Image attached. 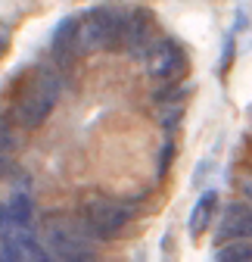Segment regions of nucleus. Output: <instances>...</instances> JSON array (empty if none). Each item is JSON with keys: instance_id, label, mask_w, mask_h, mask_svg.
I'll return each mask as SVG.
<instances>
[{"instance_id": "f257e3e1", "label": "nucleus", "mask_w": 252, "mask_h": 262, "mask_svg": "<svg viewBox=\"0 0 252 262\" xmlns=\"http://www.w3.org/2000/svg\"><path fill=\"white\" fill-rule=\"evenodd\" d=\"M59 91H62V78L59 72H53L50 66H38L31 69V75L22 81V91L16 97V119L22 128H38L50 110L59 100Z\"/></svg>"}, {"instance_id": "f03ea898", "label": "nucleus", "mask_w": 252, "mask_h": 262, "mask_svg": "<svg viewBox=\"0 0 252 262\" xmlns=\"http://www.w3.org/2000/svg\"><path fill=\"white\" fill-rule=\"evenodd\" d=\"M131 10L93 7L81 16V50H115L128 38Z\"/></svg>"}, {"instance_id": "7ed1b4c3", "label": "nucleus", "mask_w": 252, "mask_h": 262, "mask_svg": "<svg viewBox=\"0 0 252 262\" xmlns=\"http://www.w3.org/2000/svg\"><path fill=\"white\" fill-rule=\"evenodd\" d=\"M146 75L165 84L181 81L187 75V53L171 38H159L146 53Z\"/></svg>"}, {"instance_id": "20e7f679", "label": "nucleus", "mask_w": 252, "mask_h": 262, "mask_svg": "<svg viewBox=\"0 0 252 262\" xmlns=\"http://www.w3.org/2000/svg\"><path fill=\"white\" fill-rule=\"evenodd\" d=\"M131 212L128 206H118L109 200H90L84 206V222H87V234L97 241H112L124 225H128Z\"/></svg>"}, {"instance_id": "39448f33", "label": "nucleus", "mask_w": 252, "mask_h": 262, "mask_svg": "<svg viewBox=\"0 0 252 262\" xmlns=\"http://www.w3.org/2000/svg\"><path fill=\"white\" fill-rule=\"evenodd\" d=\"M153 31H156V19L149 10L143 7H131V16H128V38H124V47L134 59H146L149 47L156 44L153 41Z\"/></svg>"}, {"instance_id": "423d86ee", "label": "nucleus", "mask_w": 252, "mask_h": 262, "mask_svg": "<svg viewBox=\"0 0 252 262\" xmlns=\"http://www.w3.org/2000/svg\"><path fill=\"white\" fill-rule=\"evenodd\" d=\"M234 241H252V209L243 203H231L218 222L215 244H234Z\"/></svg>"}, {"instance_id": "0eeeda50", "label": "nucleus", "mask_w": 252, "mask_h": 262, "mask_svg": "<svg viewBox=\"0 0 252 262\" xmlns=\"http://www.w3.org/2000/svg\"><path fill=\"white\" fill-rule=\"evenodd\" d=\"M41 247L31 234V228H7L0 234V259L4 262H25V259H35L38 262Z\"/></svg>"}, {"instance_id": "6e6552de", "label": "nucleus", "mask_w": 252, "mask_h": 262, "mask_svg": "<svg viewBox=\"0 0 252 262\" xmlns=\"http://www.w3.org/2000/svg\"><path fill=\"white\" fill-rule=\"evenodd\" d=\"M50 50H53V56L59 62H69L72 56L81 53V16H66L56 25Z\"/></svg>"}, {"instance_id": "1a4fd4ad", "label": "nucleus", "mask_w": 252, "mask_h": 262, "mask_svg": "<svg viewBox=\"0 0 252 262\" xmlns=\"http://www.w3.org/2000/svg\"><path fill=\"white\" fill-rule=\"evenodd\" d=\"M215 212H218V190H206L199 200L193 203V212H190V237L193 241H199L209 231Z\"/></svg>"}, {"instance_id": "9d476101", "label": "nucleus", "mask_w": 252, "mask_h": 262, "mask_svg": "<svg viewBox=\"0 0 252 262\" xmlns=\"http://www.w3.org/2000/svg\"><path fill=\"white\" fill-rule=\"evenodd\" d=\"M7 212H10V228H28V222H31L28 193H13V200L7 203Z\"/></svg>"}, {"instance_id": "9b49d317", "label": "nucleus", "mask_w": 252, "mask_h": 262, "mask_svg": "<svg viewBox=\"0 0 252 262\" xmlns=\"http://www.w3.org/2000/svg\"><path fill=\"white\" fill-rule=\"evenodd\" d=\"M215 262H252V244L249 241H234L218 250Z\"/></svg>"}, {"instance_id": "f8f14e48", "label": "nucleus", "mask_w": 252, "mask_h": 262, "mask_svg": "<svg viewBox=\"0 0 252 262\" xmlns=\"http://www.w3.org/2000/svg\"><path fill=\"white\" fill-rule=\"evenodd\" d=\"M13 147H16V135L10 131V125L0 119V156H7Z\"/></svg>"}, {"instance_id": "ddd939ff", "label": "nucleus", "mask_w": 252, "mask_h": 262, "mask_svg": "<svg viewBox=\"0 0 252 262\" xmlns=\"http://www.w3.org/2000/svg\"><path fill=\"white\" fill-rule=\"evenodd\" d=\"M181 113H184V106H181V103H168V110L162 113V125H165L168 131H174V125H178Z\"/></svg>"}, {"instance_id": "4468645a", "label": "nucleus", "mask_w": 252, "mask_h": 262, "mask_svg": "<svg viewBox=\"0 0 252 262\" xmlns=\"http://www.w3.org/2000/svg\"><path fill=\"white\" fill-rule=\"evenodd\" d=\"M231 59H234V35L224 38V53H221V72L231 69Z\"/></svg>"}, {"instance_id": "2eb2a0df", "label": "nucleus", "mask_w": 252, "mask_h": 262, "mask_svg": "<svg viewBox=\"0 0 252 262\" xmlns=\"http://www.w3.org/2000/svg\"><path fill=\"white\" fill-rule=\"evenodd\" d=\"M171 156H174V144H165L162 147V162H159V175H165V169L171 166Z\"/></svg>"}, {"instance_id": "dca6fc26", "label": "nucleus", "mask_w": 252, "mask_h": 262, "mask_svg": "<svg viewBox=\"0 0 252 262\" xmlns=\"http://www.w3.org/2000/svg\"><path fill=\"white\" fill-rule=\"evenodd\" d=\"M7 50H10V28L0 22V56H4Z\"/></svg>"}, {"instance_id": "f3484780", "label": "nucleus", "mask_w": 252, "mask_h": 262, "mask_svg": "<svg viewBox=\"0 0 252 262\" xmlns=\"http://www.w3.org/2000/svg\"><path fill=\"white\" fill-rule=\"evenodd\" d=\"M243 193H246L249 200H252V178H246V181H243Z\"/></svg>"}, {"instance_id": "a211bd4d", "label": "nucleus", "mask_w": 252, "mask_h": 262, "mask_svg": "<svg viewBox=\"0 0 252 262\" xmlns=\"http://www.w3.org/2000/svg\"><path fill=\"white\" fill-rule=\"evenodd\" d=\"M7 172V156H0V175Z\"/></svg>"}, {"instance_id": "6ab92c4d", "label": "nucleus", "mask_w": 252, "mask_h": 262, "mask_svg": "<svg viewBox=\"0 0 252 262\" xmlns=\"http://www.w3.org/2000/svg\"><path fill=\"white\" fill-rule=\"evenodd\" d=\"M84 262H93V259H84Z\"/></svg>"}, {"instance_id": "aec40b11", "label": "nucleus", "mask_w": 252, "mask_h": 262, "mask_svg": "<svg viewBox=\"0 0 252 262\" xmlns=\"http://www.w3.org/2000/svg\"><path fill=\"white\" fill-rule=\"evenodd\" d=\"M0 262H4V259H0Z\"/></svg>"}]
</instances>
